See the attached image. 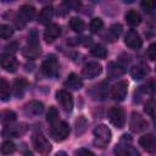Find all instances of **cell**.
Listing matches in <instances>:
<instances>
[{
    "label": "cell",
    "instance_id": "cell-1",
    "mask_svg": "<svg viewBox=\"0 0 156 156\" xmlns=\"http://www.w3.org/2000/svg\"><path fill=\"white\" fill-rule=\"evenodd\" d=\"M94 136H95V139H94V145L96 146V147H105L108 143H110V140H111V130H110V128L107 127V126H105V124H100V126H98V127H95V129H94Z\"/></svg>",
    "mask_w": 156,
    "mask_h": 156
},
{
    "label": "cell",
    "instance_id": "cell-38",
    "mask_svg": "<svg viewBox=\"0 0 156 156\" xmlns=\"http://www.w3.org/2000/svg\"><path fill=\"white\" fill-rule=\"evenodd\" d=\"M156 45L155 44H151L150 46H149V49H147V52H146V55H147V57L151 60V61H154L155 58H156V54H155V51H156Z\"/></svg>",
    "mask_w": 156,
    "mask_h": 156
},
{
    "label": "cell",
    "instance_id": "cell-18",
    "mask_svg": "<svg viewBox=\"0 0 156 156\" xmlns=\"http://www.w3.org/2000/svg\"><path fill=\"white\" fill-rule=\"evenodd\" d=\"M139 144L147 151V152H155L156 151V140L154 134H145L139 139Z\"/></svg>",
    "mask_w": 156,
    "mask_h": 156
},
{
    "label": "cell",
    "instance_id": "cell-20",
    "mask_svg": "<svg viewBox=\"0 0 156 156\" xmlns=\"http://www.w3.org/2000/svg\"><path fill=\"white\" fill-rule=\"evenodd\" d=\"M54 16V9L51 6H45L38 15V22L41 24H48Z\"/></svg>",
    "mask_w": 156,
    "mask_h": 156
},
{
    "label": "cell",
    "instance_id": "cell-22",
    "mask_svg": "<svg viewBox=\"0 0 156 156\" xmlns=\"http://www.w3.org/2000/svg\"><path fill=\"white\" fill-rule=\"evenodd\" d=\"M27 85H28V82L24 78H17L13 82V94L17 98H22L27 89Z\"/></svg>",
    "mask_w": 156,
    "mask_h": 156
},
{
    "label": "cell",
    "instance_id": "cell-11",
    "mask_svg": "<svg viewBox=\"0 0 156 156\" xmlns=\"http://www.w3.org/2000/svg\"><path fill=\"white\" fill-rule=\"evenodd\" d=\"M43 111H44V105L37 100H32V101L27 102L23 107V112L28 117H37V116L41 115Z\"/></svg>",
    "mask_w": 156,
    "mask_h": 156
},
{
    "label": "cell",
    "instance_id": "cell-25",
    "mask_svg": "<svg viewBox=\"0 0 156 156\" xmlns=\"http://www.w3.org/2000/svg\"><path fill=\"white\" fill-rule=\"evenodd\" d=\"M16 113L12 110H2L0 111V123L2 124H11L16 121Z\"/></svg>",
    "mask_w": 156,
    "mask_h": 156
},
{
    "label": "cell",
    "instance_id": "cell-16",
    "mask_svg": "<svg viewBox=\"0 0 156 156\" xmlns=\"http://www.w3.org/2000/svg\"><path fill=\"white\" fill-rule=\"evenodd\" d=\"M126 72V63L119 62H110L107 65V76L111 79H115L117 77H121Z\"/></svg>",
    "mask_w": 156,
    "mask_h": 156
},
{
    "label": "cell",
    "instance_id": "cell-32",
    "mask_svg": "<svg viewBox=\"0 0 156 156\" xmlns=\"http://www.w3.org/2000/svg\"><path fill=\"white\" fill-rule=\"evenodd\" d=\"M0 150H1V154H4V155H10V154H12V152L16 150V146H15V144H13L12 141L6 140V141H4V143L1 144Z\"/></svg>",
    "mask_w": 156,
    "mask_h": 156
},
{
    "label": "cell",
    "instance_id": "cell-27",
    "mask_svg": "<svg viewBox=\"0 0 156 156\" xmlns=\"http://www.w3.org/2000/svg\"><path fill=\"white\" fill-rule=\"evenodd\" d=\"M126 21L129 26L132 27H135L138 26L140 22H141V17L139 15V12L134 11V10H129L127 13H126Z\"/></svg>",
    "mask_w": 156,
    "mask_h": 156
},
{
    "label": "cell",
    "instance_id": "cell-15",
    "mask_svg": "<svg viewBox=\"0 0 156 156\" xmlns=\"http://www.w3.org/2000/svg\"><path fill=\"white\" fill-rule=\"evenodd\" d=\"M124 43L130 49H139L143 45V40H141L140 35L135 30H133V29H130V30H128L126 33V35H124Z\"/></svg>",
    "mask_w": 156,
    "mask_h": 156
},
{
    "label": "cell",
    "instance_id": "cell-31",
    "mask_svg": "<svg viewBox=\"0 0 156 156\" xmlns=\"http://www.w3.org/2000/svg\"><path fill=\"white\" fill-rule=\"evenodd\" d=\"M87 126H88V121L85 119V117L79 116L78 119L76 121V134L77 135L83 134L85 132V129H87Z\"/></svg>",
    "mask_w": 156,
    "mask_h": 156
},
{
    "label": "cell",
    "instance_id": "cell-24",
    "mask_svg": "<svg viewBox=\"0 0 156 156\" xmlns=\"http://www.w3.org/2000/svg\"><path fill=\"white\" fill-rule=\"evenodd\" d=\"M116 156H140L138 150L130 145H119L116 149Z\"/></svg>",
    "mask_w": 156,
    "mask_h": 156
},
{
    "label": "cell",
    "instance_id": "cell-40",
    "mask_svg": "<svg viewBox=\"0 0 156 156\" xmlns=\"http://www.w3.org/2000/svg\"><path fill=\"white\" fill-rule=\"evenodd\" d=\"M6 49H7L9 51H11V52H15V51L17 50V44H16V43H11V44H9V45L6 46Z\"/></svg>",
    "mask_w": 156,
    "mask_h": 156
},
{
    "label": "cell",
    "instance_id": "cell-19",
    "mask_svg": "<svg viewBox=\"0 0 156 156\" xmlns=\"http://www.w3.org/2000/svg\"><path fill=\"white\" fill-rule=\"evenodd\" d=\"M65 87L69 88V89H73V90H79L83 87V82H82V79L77 74L71 73L67 77V79L65 80Z\"/></svg>",
    "mask_w": 156,
    "mask_h": 156
},
{
    "label": "cell",
    "instance_id": "cell-35",
    "mask_svg": "<svg viewBox=\"0 0 156 156\" xmlns=\"http://www.w3.org/2000/svg\"><path fill=\"white\" fill-rule=\"evenodd\" d=\"M102 26H104V23H102L101 18H93L90 22V30L93 33H98L102 28Z\"/></svg>",
    "mask_w": 156,
    "mask_h": 156
},
{
    "label": "cell",
    "instance_id": "cell-6",
    "mask_svg": "<svg viewBox=\"0 0 156 156\" xmlns=\"http://www.w3.org/2000/svg\"><path fill=\"white\" fill-rule=\"evenodd\" d=\"M56 100L65 112H71L73 110V98L67 90H63V89L57 90L56 91Z\"/></svg>",
    "mask_w": 156,
    "mask_h": 156
},
{
    "label": "cell",
    "instance_id": "cell-17",
    "mask_svg": "<svg viewBox=\"0 0 156 156\" xmlns=\"http://www.w3.org/2000/svg\"><path fill=\"white\" fill-rule=\"evenodd\" d=\"M61 34V27L56 23H51L44 32V39L46 43H52Z\"/></svg>",
    "mask_w": 156,
    "mask_h": 156
},
{
    "label": "cell",
    "instance_id": "cell-34",
    "mask_svg": "<svg viewBox=\"0 0 156 156\" xmlns=\"http://www.w3.org/2000/svg\"><path fill=\"white\" fill-rule=\"evenodd\" d=\"M12 34H13V29L10 26H7V24H1L0 26V38L9 39V38L12 37Z\"/></svg>",
    "mask_w": 156,
    "mask_h": 156
},
{
    "label": "cell",
    "instance_id": "cell-13",
    "mask_svg": "<svg viewBox=\"0 0 156 156\" xmlns=\"http://www.w3.org/2000/svg\"><path fill=\"white\" fill-rule=\"evenodd\" d=\"M101 71H102V67L96 61H90L85 63L82 68V73L85 78H95L101 73Z\"/></svg>",
    "mask_w": 156,
    "mask_h": 156
},
{
    "label": "cell",
    "instance_id": "cell-37",
    "mask_svg": "<svg viewBox=\"0 0 156 156\" xmlns=\"http://www.w3.org/2000/svg\"><path fill=\"white\" fill-rule=\"evenodd\" d=\"M74 156H95V154L88 149H78V150H76Z\"/></svg>",
    "mask_w": 156,
    "mask_h": 156
},
{
    "label": "cell",
    "instance_id": "cell-36",
    "mask_svg": "<svg viewBox=\"0 0 156 156\" xmlns=\"http://www.w3.org/2000/svg\"><path fill=\"white\" fill-rule=\"evenodd\" d=\"M155 1H152V0H145V1H141V4H140V6H141V9L145 11V12H147V13H150L154 9H155Z\"/></svg>",
    "mask_w": 156,
    "mask_h": 156
},
{
    "label": "cell",
    "instance_id": "cell-21",
    "mask_svg": "<svg viewBox=\"0 0 156 156\" xmlns=\"http://www.w3.org/2000/svg\"><path fill=\"white\" fill-rule=\"evenodd\" d=\"M147 74H149V67H147V66H144V65L134 66V67L130 69V76H132L134 79H136V80H140V79L145 78Z\"/></svg>",
    "mask_w": 156,
    "mask_h": 156
},
{
    "label": "cell",
    "instance_id": "cell-23",
    "mask_svg": "<svg viewBox=\"0 0 156 156\" xmlns=\"http://www.w3.org/2000/svg\"><path fill=\"white\" fill-rule=\"evenodd\" d=\"M22 54L28 58H35L40 55V46L39 44H28L22 49Z\"/></svg>",
    "mask_w": 156,
    "mask_h": 156
},
{
    "label": "cell",
    "instance_id": "cell-3",
    "mask_svg": "<svg viewBox=\"0 0 156 156\" xmlns=\"http://www.w3.org/2000/svg\"><path fill=\"white\" fill-rule=\"evenodd\" d=\"M32 144H33L35 151H38L39 154H43V155L49 154L51 150V145H50L49 140L44 136V134L41 132H34L33 133Z\"/></svg>",
    "mask_w": 156,
    "mask_h": 156
},
{
    "label": "cell",
    "instance_id": "cell-14",
    "mask_svg": "<svg viewBox=\"0 0 156 156\" xmlns=\"http://www.w3.org/2000/svg\"><path fill=\"white\" fill-rule=\"evenodd\" d=\"M88 94L91 96L93 100H104L107 96V84L106 82H100L99 84L93 85Z\"/></svg>",
    "mask_w": 156,
    "mask_h": 156
},
{
    "label": "cell",
    "instance_id": "cell-26",
    "mask_svg": "<svg viewBox=\"0 0 156 156\" xmlns=\"http://www.w3.org/2000/svg\"><path fill=\"white\" fill-rule=\"evenodd\" d=\"M11 95V89L10 84L5 78H0V99L2 101H7Z\"/></svg>",
    "mask_w": 156,
    "mask_h": 156
},
{
    "label": "cell",
    "instance_id": "cell-39",
    "mask_svg": "<svg viewBox=\"0 0 156 156\" xmlns=\"http://www.w3.org/2000/svg\"><path fill=\"white\" fill-rule=\"evenodd\" d=\"M145 112L147 115H150L151 117L154 116V100L152 99L146 102V105H145Z\"/></svg>",
    "mask_w": 156,
    "mask_h": 156
},
{
    "label": "cell",
    "instance_id": "cell-5",
    "mask_svg": "<svg viewBox=\"0 0 156 156\" xmlns=\"http://www.w3.org/2000/svg\"><path fill=\"white\" fill-rule=\"evenodd\" d=\"M41 72L46 77H56L58 73V61L54 55L48 56L41 63Z\"/></svg>",
    "mask_w": 156,
    "mask_h": 156
},
{
    "label": "cell",
    "instance_id": "cell-29",
    "mask_svg": "<svg viewBox=\"0 0 156 156\" xmlns=\"http://www.w3.org/2000/svg\"><path fill=\"white\" fill-rule=\"evenodd\" d=\"M121 32H122V26L121 24H113V26L110 27V29H108V32L106 34V38L110 41H113V40H116L118 38V35L121 34Z\"/></svg>",
    "mask_w": 156,
    "mask_h": 156
},
{
    "label": "cell",
    "instance_id": "cell-4",
    "mask_svg": "<svg viewBox=\"0 0 156 156\" xmlns=\"http://www.w3.org/2000/svg\"><path fill=\"white\" fill-rule=\"evenodd\" d=\"M68 135H69V126L66 122L61 121L52 124L50 129V136L55 141H63L65 139H67Z\"/></svg>",
    "mask_w": 156,
    "mask_h": 156
},
{
    "label": "cell",
    "instance_id": "cell-7",
    "mask_svg": "<svg viewBox=\"0 0 156 156\" xmlns=\"http://www.w3.org/2000/svg\"><path fill=\"white\" fill-rule=\"evenodd\" d=\"M108 118H110L111 123L117 128H122L126 123V113H124L123 108L118 107V106H113L110 108Z\"/></svg>",
    "mask_w": 156,
    "mask_h": 156
},
{
    "label": "cell",
    "instance_id": "cell-33",
    "mask_svg": "<svg viewBox=\"0 0 156 156\" xmlns=\"http://www.w3.org/2000/svg\"><path fill=\"white\" fill-rule=\"evenodd\" d=\"M57 119H58V112H57L56 107H54V106L49 107V111H48V113H46V121H48L49 123L54 124V123L57 122Z\"/></svg>",
    "mask_w": 156,
    "mask_h": 156
},
{
    "label": "cell",
    "instance_id": "cell-10",
    "mask_svg": "<svg viewBox=\"0 0 156 156\" xmlns=\"http://www.w3.org/2000/svg\"><path fill=\"white\" fill-rule=\"evenodd\" d=\"M127 91H128V83L126 80H119L111 88V96L113 100L122 101L126 98Z\"/></svg>",
    "mask_w": 156,
    "mask_h": 156
},
{
    "label": "cell",
    "instance_id": "cell-28",
    "mask_svg": "<svg viewBox=\"0 0 156 156\" xmlns=\"http://www.w3.org/2000/svg\"><path fill=\"white\" fill-rule=\"evenodd\" d=\"M69 27H71L72 30H74V32H77V33H80V32L84 30L85 24H84L83 20H80V18H78V17H72V18L69 20Z\"/></svg>",
    "mask_w": 156,
    "mask_h": 156
},
{
    "label": "cell",
    "instance_id": "cell-9",
    "mask_svg": "<svg viewBox=\"0 0 156 156\" xmlns=\"http://www.w3.org/2000/svg\"><path fill=\"white\" fill-rule=\"evenodd\" d=\"M129 127L134 133H140V132H144L147 129V122L140 113L133 112L130 121H129Z\"/></svg>",
    "mask_w": 156,
    "mask_h": 156
},
{
    "label": "cell",
    "instance_id": "cell-12",
    "mask_svg": "<svg viewBox=\"0 0 156 156\" xmlns=\"http://www.w3.org/2000/svg\"><path fill=\"white\" fill-rule=\"evenodd\" d=\"M0 66L7 72H15L17 69L18 62L13 55L5 52V54H0Z\"/></svg>",
    "mask_w": 156,
    "mask_h": 156
},
{
    "label": "cell",
    "instance_id": "cell-30",
    "mask_svg": "<svg viewBox=\"0 0 156 156\" xmlns=\"http://www.w3.org/2000/svg\"><path fill=\"white\" fill-rule=\"evenodd\" d=\"M90 54L98 58H105L107 55V50L105 49V46H102L101 44H96L90 49Z\"/></svg>",
    "mask_w": 156,
    "mask_h": 156
},
{
    "label": "cell",
    "instance_id": "cell-41",
    "mask_svg": "<svg viewBox=\"0 0 156 156\" xmlns=\"http://www.w3.org/2000/svg\"><path fill=\"white\" fill-rule=\"evenodd\" d=\"M55 156H67V154H66L65 151H58V152H57Z\"/></svg>",
    "mask_w": 156,
    "mask_h": 156
},
{
    "label": "cell",
    "instance_id": "cell-8",
    "mask_svg": "<svg viewBox=\"0 0 156 156\" xmlns=\"http://www.w3.org/2000/svg\"><path fill=\"white\" fill-rule=\"evenodd\" d=\"M28 127L26 123H17V124H10L7 127H5V129L2 130V135L5 138H18L21 135H23L27 132Z\"/></svg>",
    "mask_w": 156,
    "mask_h": 156
},
{
    "label": "cell",
    "instance_id": "cell-2",
    "mask_svg": "<svg viewBox=\"0 0 156 156\" xmlns=\"http://www.w3.org/2000/svg\"><path fill=\"white\" fill-rule=\"evenodd\" d=\"M35 16V9L32 5H22L16 16V24L17 27L22 28L28 22H30Z\"/></svg>",
    "mask_w": 156,
    "mask_h": 156
}]
</instances>
